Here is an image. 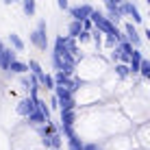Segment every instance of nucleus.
Returning <instances> with one entry per match:
<instances>
[{"mask_svg": "<svg viewBox=\"0 0 150 150\" xmlns=\"http://www.w3.org/2000/svg\"><path fill=\"white\" fill-rule=\"evenodd\" d=\"M30 41L37 50H46L48 48V37H46V20H39L37 28L30 33Z\"/></svg>", "mask_w": 150, "mask_h": 150, "instance_id": "f257e3e1", "label": "nucleus"}, {"mask_svg": "<svg viewBox=\"0 0 150 150\" xmlns=\"http://www.w3.org/2000/svg\"><path fill=\"white\" fill-rule=\"evenodd\" d=\"M54 96L59 98V107H61V109H74V107H76L74 94H72L65 85H57L54 87Z\"/></svg>", "mask_w": 150, "mask_h": 150, "instance_id": "f03ea898", "label": "nucleus"}, {"mask_svg": "<svg viewBox=\"0 0 150 150\" xmlns=\"http://www.w3.org/2000/svg\"><path fill=\"white\" fill-rule=\"evenodd\" d=\"M68 11L72 15V20H81V22H83V20H87L91 13H94V7L85 2V4H81V7H70Z\"/></svg>", "mask_w": 150, "mask_h": 150, "instance_id": "7ed1b4c3", "label": "nucleus"}, {"mask_svg": "<svg viewBox=\"0 0 150 150\" xmlns=\"http://www.w3.org/2000/svg\"><path fill=\"white\" fill-rule=\"evenodd\" d=\"M120 13H122V15H131L135 24H139V22L144 20V18H142V13H139V9H137L133 2H128V0H124V2L120 4Z\"/></svg>", "mask_w": 150, "mask_h": 150, "instance_id": "20e7f679", "label": "nucleus"}, {"mask_svg": "<svg viewBox=\"0 0 150 150\" xmlns=\"http://www.w3.org/2000/svg\"><path fill=\"white\" fill-rule=\"evenodd\" d=\"M35 109H37V105H35L33 98H24V100H20V102H18V113H20L22 117H28Z\"/></svg>", "mask_w": 150, "mask_h": 150, "instance_id": "39448f33", "label": "nucleus"}, {"mask_svg": "<svg viewBox=\"0 0 150 150\" xmlns=\"http://www.w3.org/2000/svg\"><path fill=\"white\" fill-rule=\"evenodd\" d=\"M15 54H18V50H15V48H4L2 50V57H0V68L9 70V68H11V63L15 61Z\"/></svg>", "mask_w": 150, "mask_h": 150, "instance_id": "423d86ee", "label": "nucleus"}, {"mask_svg": "<svg viewBox=\"0 0 150 150\" xmlns=\"http://www.w3.org/2000/svg\"><path fill=\"white\" fill-rule=\"evenodd\" d=\"M124 35H126V39L131 41L133 46H135V48H139V46H142V37H139V33H137V28L133 26L131 22L126 24V26H124Z\"/></svg>", "mask_w": 150, "mask_h": 150, "instance_id": "0eeeda50", "label": "nucleus"}, {"mask_svg": "<svg viewBox=\"0 0 150 150\" xmlns=\"http://www.w3.org/2000/svg\"><path fill=\"white\" fill-rule=\"evenodd\" d=\"M142 61H144L142 50L135 48V50H133V57H131V63H128V68H131V74H139V70H142Z\"/></svg>", "mask_w": 150, "mask_h": 150, "instance_id": "6e6552de", "label": "nucleus"}, {"mask_svg": "<svg viewBox=\"0 0 150 150\" xmlns=\"http://www.w3.org/2000/svg\"><path fill=\"white\" fill-rule=\"evenodd\" d=\"M26 120H28V124H33V126H41V124H48V122H50L48 117H46L44 113L39 111V109H35V111L26 117Z\"/></svg>", "mask_w": 150, "mask_h": 150, "instance_id": "1a4fd4ad", "label": "nucleus"}, {"mask_svg": "<svg viewBox=\"0 0 150 150\" xmlns=\"http://www.w3.org/2000/svg\"><path fill=\"white\" fill-rule=\"evenodd\" d=\"M74 120H76L74 109H61V124L59 126H74Z\"/></svg>", "mask_w": 150, "mask_h": 150, "instance_id": "9d476101", "label": "nucleus"}, {"mask_svg": "<svg viewBox=\"0 0 150 150\" xmlns=\"http://www.w3.org/2000/svg\"><path fill=\"white\" fill-rule=\"evenodd\" d=\"M81 33H83V22L81 20H72L70 26H68V35L70 37H79Z\"/></svg>", "mask_w": 150, "mask_h": 150, "instance_id": "9b49d317", "label": "nucleus"}, {"mask_svg": "<svg viewBox=\"0 0 150 150\" xmlns=\"http://www.w3.org/2000/svg\"><path fill=\"white\" fill-rule=\"evenodd\" d=\"M28 70H30V74H35V76L39 79V83L46 79V72L41 70V65L37 63V61H28Z\"/></svg>", "mask_w": 150, "mask_h": 150, "instance_id": "f8f14e48", "label": "nucleus"}, {"mask_svg": "<svg viewBox=\"0 0 150 150\" xmlns=\"http://www.w3.org/2000/svg\"><path fill=\"white\" fill-rule=\"evenodd\" d=\"M22 11H24V15L33 18L35 11H37V4H35V0H22Z\"/></svg>", "mask_w": 150, "mask_h": 150, "instance_id": "ddd939ff", "label": "nucleus"}, {"mask_svg": "<svg viewBox=\"0 0 150 150\" xmlns=\"http://www.w3.org/2000/svg\"><path fill=\"white\" fill-rule=\"evenodd\" d=\"M9 70H11L13 74H20V76H22V74H26V72H28V63H22V61H18V59H15L13 63H11V68H9Z\"/></svg>", "mask_w": 150, "mask_h": 150, "instance_id": "4468645a", "label": "nucleus"}, {"mask_svg": "<svg viewBox=\"0 0 150 150\" xmlns=\"http://www.w3.org/2000/svg\"><path fill=\"white\" fill-rule=\"evenodd\" d=\"M9 41H11V48H15L18 52H22V50H24V41L20 39V35L11 33V35H9Z\"/></svg>", "mask_w": 150, "mask_h": 150, "instance_id": "2eb2a0df", "label": "nucleus"}, {"mask_svg": "<svg viewBox=\"0 0 150 150\" xmlns=\"http://www.w3.org/2000/svg\"><path fill=\"white\" fill-rule=\"evenodd\" d=\"M61 144H63V139H61V133H59V131H54L52 135H50V148L61 150Z\"/></svg>", "mask_w": 150, "mask_h": 150, "instance_id": "dca6fc26", "label": "nucleus"}, {"mask_svg": "<svg viewBox=\"0 0 150 150\" xmlns=\"http://www.w3.org/2000/svg\"><path fill=\"white\" fill-rule=\"evenodd\" d=\"M115 74L120 76V79H126V76L131 74V68H128L126 63H115Z\"/></svg>", "mask_w": 150, "mask_h": 150, "instance_id": "f3484780", "label": "nucleus"}, {"mask_svg": "<svg viewBox=\"0 0 150 150\" xmlns=\"http://www.w3.org/2000/svg\"><path fill=\"white\" fill-rule=\"evenodd\" d=\"M107 18H109V20H111L113 24H117V22H120V20H122L120 7H117V9H107Z\"/></svg>", "mask_w": 150, "mask_h": 150, "instance_id": "a211bd4d", "label": "nucleus"}, {"mask_svg": "<svg viewBox=\"0 0 150 150\" xmlns=\"http://www.w3.org/2000/svg\"><path fill=\"white\" fill-rule=\"evenodd\" d=\"M65 87H68V89L72 91V94H74V91H79L81 87H83V81L74 76V79H70V81H68V85H65Z\"/></svg>", "mask_w": 150, "mask_h": 150, "instance_id": "6ab92c4d", "label": "nucleus"}, {"mask_svg": "<svg viewBox=\"0 0 150 150\" xmlns=\"http://www.w3.org/2000/svg\"><path fill=\"white\" fill-rule=\"evenodd\" d=\"M35 105H37V109H39V111H41V113H44V115L50 120V107L46 105V102L41 100V98H37V100H35Z\"/></svg>", "mask_w": 150, "mask_h": 150, "instance_id": "aec40b11", "label": "nucleus"}, {"mask_svg": "<svg viewBox=\"0 0 150 150\" xmlns=\"http://www.w3.org/2000/svg\"><path fill=\"white\" fill-rule=\"evenodd\" d=\"M41 87H46V89H54V87H57L54 76H52V74H46V79L41 81Z\"/></svg>", "mask_w": 150, "mask_h": 150, "instance_id": "412c9836", "label": "nucleus"}, {"mask_svg": "<svg viewBox=\"0 0 150 150\" xmlns=\"http://www.w3.org/2000/svg\"><path fill=\"white\" fill-rule=\"evenodd\" d=\"M139 74H142L144 79H148V81H150V61H148V59H144V61H142V70H139Z\"/></svg>", "mask_w": 150, "mask_h": 150, "instance_id": "4be33fe9", "label": "nucleus"}, {"mask_svg": "<svg viewBox=\"0 0 150 150\" xmlns=\"http://www.w3.org/2000/svg\"><path fill=\"white\" fill-rule=\"evenodd\" d=\"M102 35H105V33H100V30H94V33H91V39H94V44L98 46V48H102Z\"/></svg>", "mask_w": 150, "mask_h": 150, "instance_id": "5701e85b", "label": "nucleus"}, {"mask_svg": "<svg viewBox=\"0 0 150 150\" xmlns=\"http://www.w3.org/2000/svg\"><path fill=\"white\" fill-rule=\"evenodd\" d=\"M102 2H105V7H107V9H117V7H120V4L124 2V0H102Z\"/></svg>", "mask_w": 150, "mask_h": 150, "instance_id": "b1692460", "label": "nucleus"}, {"mask_svg": "<svg viewBox=\"0 0 150 150\" xmlns=\"http://www.w3.org/2000/svg\"><path fill=\"white\" fill-rule=\"evenodd\" d=\"M57 7H59L61 11H68V9H70V2H68V0H57Z\"/></svg>", "mask_w": 150, "mask_h": 150, "instance_id": "393cba45", "label": "nucleus"}, {"mask_svg": "<svg viewBox=\"0 0 150 150\" xmlns=\"http://www.w3.org/2000/svg\"><path fill=\"white\" fill-rule=\"evenodd\" d=\"M76 39H79V41H87V39H91V33H89V30H83Z\"/></svg>", "mask_w": 150, "mask_h": 150, "instance_id": "a878e982", "label": "nucleus"}, {"mask_svg": "<svg viewBox=\"0 0 150 150\" xmlns=\"http://www.w3.org/2000/svg\"><path fill=\"white\" fill-rule=\"evenodd\" d=\"M91 26H94V22H91V18L83 20V30H91Z\"/></svg>", "mask_w": 150, "mask_h": 150, "instance_id": "bb28decb", "label": "nucleus"}, {"mask_svg": "<svg viewBox=\"0 0 150 150\" xmlns=\"http://www.w3.org/2000/svg\"><path fill=\"white\" fill-rule=\"evenodd\" d=\"M50 109H61V107H59V98H57V96L50 98Z\"/></svg>", "mask_w": 150, "mask_h": 150, "instance_id": "cd10ccee", "label": "nucleus"}, {"mask_svg": "<svg viewBox=\"0 0 150 150\" xmlns=\"http://www.w3.org/2000/svg\"><path fill=\"white\" fill-rule=\"evenodd\" d=\"M83 150H100V148H98L96 144H85V148H83Z\"/></svg>", "mask_w": 150, "mask_h": 150, "instance_id": "c85d7f7f", "label": "nucleus"}, {"mask_svg": "<svg viewBox=\"0 0 150 150\" xmlns=\"http://www.w3.org/2000/svg\"><path fill=\"white\" fill-rule=\"evenodd\" d=\"M144 35H146V39H148V44H150V28H146V33H144Z\"/></svg>", "mask_w": 150, "mask_h": 150, "instance_id": "c756f323", "label": "nucleus"}, {"mask_svg": "<svg viewBox=\"0 0 150 150\" xmlns=\"http://www.w3.org/2000/svg\"><path fill=\"white\" fill-rule=\"evenodd\" d=\"M2 50H4V46H2V41H0V57H2Z\"/></svg>", "mask_w": 150, "mask_h": 150, "instance_id": "7c9ffc66", "label": "nucleus"}, {"mask_svg": "<svg viewBox=\"0 0 150 150\" xmlns=\"http://www.w3.org/2000/svg\"><path fill=\"white\" fill-rule=\"evenodd\" d=\"M2 2H4V4H13V2H11V0H2Z\"/></svg>", "mask_w": 150, "mask_h": 150, "instance_id": "2f4dec72", "label": "nucleus"}, {"mask_svg": "<svg viewBox=\"0 0 150 150\" xmlns=\"http://www.w3.org/2000/svg\"><path fill=\"white\" fill-rule=\"evenodd\" d=\"M146 2H148V7H150V0H146Z\"/></svg>", "mask_w": 150, "mask_h": 150, "instance_id": "473e14b6", "label": "nucleus"}, {"mask_svg": "<svg viewBox=\"0 0 150 150\" xmlns=\"http://www.w3.org/2000/svg\"><path fill=\"white\" fill-rule=\"evenodd\" d=\"M11 2H18V0H11Z\"/></svg>", "mask_w": 150, "mask_h": 150, "instance_id": "72a5a7b5", "label": "nucleus"}, {"mask_svg": "<svg viewBox=\"0 0 150 150\" xmlns=\"http://www.w3.org/2000/svg\"><path fill=\"white\" fill-rule=\"evenodd\" d=\"M50 150H54V148H50Z\"/></svg>", "mask_w": 150, "mask_h": 150, "instance_id": "f704fd0d", "label": "nucleus"}, {"mask_svg": "<svg viewBox=\"0 0 150 150\" xmlns=\"http://www.w3.org/2000/svg\"><path fill=\"white\" fill-rule=\"evenodd\" d=\"M148 61H150V59H148Z\"/></svg>", "mask_w": 150, "mask_h": 150, "instance_id": "c9c22d12", "label": "nucleus"}]
</instances>
